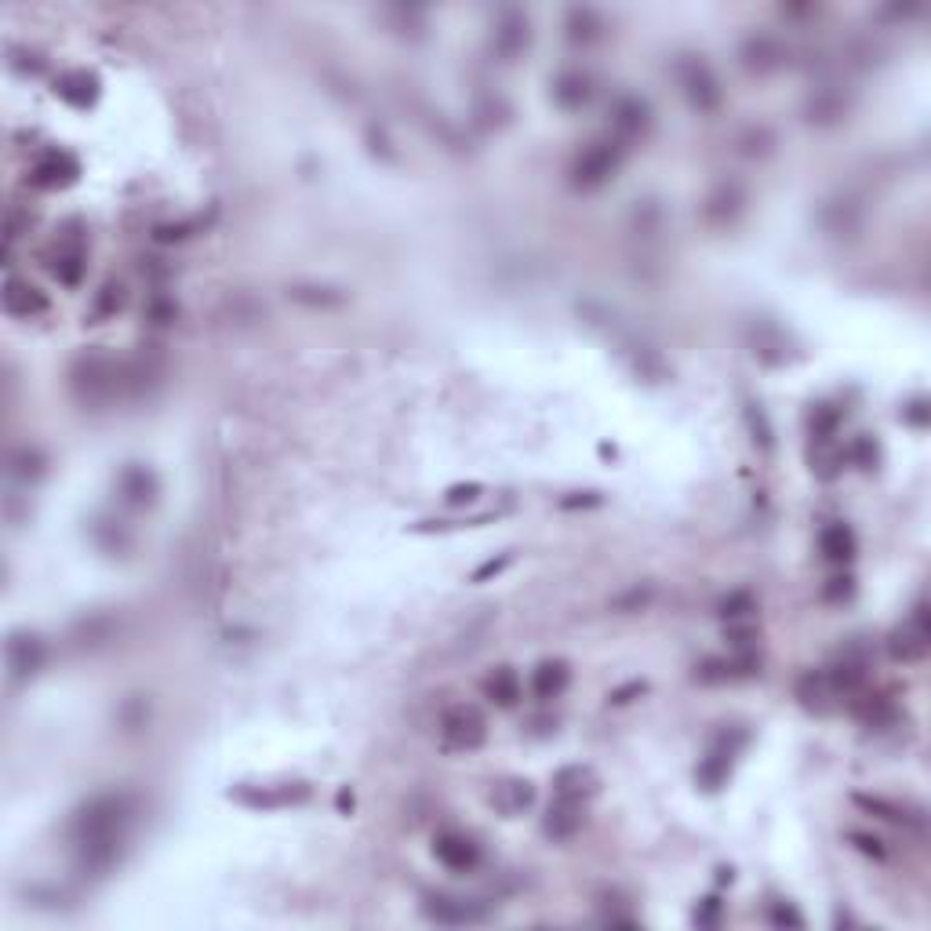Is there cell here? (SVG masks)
Returning <instances> with one entry per match:
<instances>
[{
	"instance_id": "6da1fadb",
	"label": "cell",
	"mask_w": 931,
	"mask_h": 931,
	"mask_svg": "<svg viewBox=\"0 0 931 931\" xmlns=\"http://www.w3.org/2000/svg\"><path fill=\"white\" fill-rule=\"evenodd\" d=\"M131 822V797L128 793H99L91 797L70 822V837L77 844L81 866L91 873L110 870L121 851L124 830Z\"/></svg>"
},
{
	"instance_id": "7a4b0ae2",
	"label": "cell",
	"mask_w": 931,
	"mask_h": 931,
	"mask_svg": "<svg viewBox=\"0 0 931 931\" xmlns=\"http://www.w3.org/2000/svg\"><path fill=\"white\" fill-rule=\"evenodd\" d=\"M626 161V142L615 139V135H604V139H593L586 150L575 157L571 164V186L582 193L601 190L604 182L615 179V171Z\"/></svg>"
},
{
	"instance_id": "3957f363",
	"label": "cell",
	"mask_w": 931,
	"mask_h": 931,
	"mask_svg": "<svg viewBox=\"0 0 931 931\" xmlns=\"http://www.w3.org/2000/svg\"><path fill=\"white\" fill-rule=\"evenodd\" d=\"M673 73H677V84H681L691 110H699V113L721 110V102H724L721 81H717L713 66L702 59V55H681L677 66H673Z\"/></svg>"
},
{
	"instance_id": "277c9868",
	"label": "cell",
	"mask_w": 931,
	"mask_h": 931,
	"mask_svg": "<svg viewBox=\"0 0 931 931\" xmlns=\"http://www.w3.org/2000/svg\"><path fill=\"white\" fill-rule=\"evenodd\" d=\"M441 735L451 750H481L488 739V721L477 706H451L441 717Z\"/></svg>"
},
{
	"instance_id": "5b68a950",
	"label": "cell",
	"mask_w": 931,
	"mask_h": 931,
	"mask_svg": "<svg viewBox=\"0 0 931 931\" xmlns=\"http://www.w3.org/2000/svg\"><path fill=\"white\" fill-rule=\"evenodd\" d=\"M528 44H531L528 15L521 8H502L499 19H495V30H491V48L499 51L506 62H513L521 51H528Z\"/></svg>"
},
{
	"instance_id": "8992f818",
	"label": "cell",
	"mask_w": 931,
	"mask_h": 931,
	"mask_svg": "<svg viewBox=\"0 0 931 931\" xmlns=\"http://www.w3.org/2000/svg\"><path fill=\"white\" fill-rule=\"evenodd\" d=\"M433 855H437L441 866H448V870H455V873H473L477 866H481V844L473 841V837H466V833H459V830L437 833V841H433Z\"/></svg>"
},
{
	"instance_id": "52a82bcc",
	"label": "cell",
	"mask_w": 931,
	"mask_h": 931,
	"mask_svg": "<svg viewBox=\"0 0 931 931\" xmlns=\"http://www.w3.org/2000/svg\"><path fill=\"white\" fill-rule=\"evenodd\" d=\"M44 659H48V648H44V641L37 637V633H11L8 637V670L15 681H30V677H37L44 666Z\"/></svg>"
},
{
	"instance_id": "ba28073f",
	"label": "cell",
	"mask_w": 931,
	"mask_h": 931,
	"mask_svg": "<svg viewBox=\"0 0 931 931\" xmlns=\"http://www.w3.org/2000/svg\"><path fill=\"white\" fill-rule=\"evenodd\" d=\"M928 641H931V626H928V608L924 604H917L913 608V615L906 619V626L902 630L891 633V655L902 662H917L924 659V651H928Z\"/></svg>"
},
{
	"instance_id": "9c48e42d",
	"label": "cell",
	"mask_w": 931,
	"mask_h": 931,
	"mask_svg": "<svg viewBox=\"0 0 931 931\" xmlns=\"http://www.w3.org/2000/svg\"><path fill=\"white\" fill-rule=\"evenodd\" d=\"M73 386L81 393L84 401H102L117 390V368H113L106 357H88L73 368Z\"/></svg>"
},
{
	"instance_id": "30bf717a",
	"label": "cell",
	"mask_w": 931,
	"mask_h": 931,
	"mask_svg": "<svg viewBox=\"0 0 931 931\" xmlns=\"http://www.w3.org/2000/svg\"><path fill=\"white\" fill-rule=\"evenodd\" d=\"M582 822H586V815H582V793L557 790V801H553L550 815L542 822V830H546V837H553V841H568L571 833L582 830Z\"/></svg>"
},
{
	"instance_id": "8fae6325",
	"label": "cell",
	"mask_w": 931,
	"mask_h": 931,
	"mask_svg": "<svg viewBox=\"0 0 931 931\" xmlns=\"http://www.w3.org/2000/svg\"><path fill=\"white\" fill-rule=\"evenodd\" d=\"M742 742H746V735H739L735 742H728V735H724L717 746H713L706 757H702V764H699V771H695V779H699V786L702 790H721L724 782H728V775H731V761H735V750H739Z\"/></svg>"
},
{
	"instance_id": "7c38bea8",
	"label": "cell",
	"mask_w": 931,
	"mask_h": 931,
	"mask_svg": "<svg viewBox=\"0 0 931 931\" xmlns=\"http://www.w3.org/2000/svg\"><path fill=\"white\" fill-rule=\"evenodd\" d=\"M739 59L750 73H771L786 62V48H782V41L779 37H771V33H753V37L742 41Z\"/></svg>"
},
{
	"instance_id": "4fadbf2b",
	"label": "cell",
	"mask_w": 931,
	"mask_h": 931,
	"mask_svg": "<svg viewBox=\"0 0 931 931\" xmlns=\"http://www.w3.org/2000/svg\"><path fill=\"white\" fill-rule=\"evenodd\" d=\"M4 310L19 321H33L48 313V295L41 288H33L30 281H19V277H8L4 281Z\"/></svg>"
},
{
	"instance_id": "5bb4252c",
	"label": "cell",
	"mask_w": 931,
	"mask_h": 931,
	"mask_svg": "<svg viewBox=\"0 0 931 931\" xmlns=\"http://www.w3.org/2000/svg\"><path fill=\"white\" fill-rule=\"evenodd\" d=\"M564 33H568L571 44H597L604 37V19L597 15V8H590V4H575V8H568V15H564Z\"/></svg>"
},
{
	"instance_id": "9a60e30c",
	"label": "cell",
	"mask_w": 931,
	"mask_h": 931,
	"mask_svg": "<svg viewBox=\"0 0 931 931\" xmlns=\"http://www.w3.org/2000/svg\"><path fill=\"white\" fill-rule=\"evenodd\" d=\"M590 99H593V81L586 73H579V70L557 73V81H553V102H557L561 110H582Z\"/></svg>"
},
{
	"instance_id": "2e32d148",
	"label": "cell",
	"mask_w": 931,
	"mask_h": 931,
	"mask_svg": "<svg viewBox=\"0 0 931 931\" xmlns=\"http://www.w3.org/2000/svg\"><path fill=\"white\" fill-rule=\"evenodd\" d=\"M55 91H59V99H66L70 106L88 110L91 102L99 99V77L88 73V70H70L55 81Z\"/></svg>"
},
{
	"instance_id": "e0dca14e",
	"label": "cell",
	"mask_w": 931,
	"mask_h": 931,
	"mask_svg": "<svg viewBox=\"0 0 931 931\" xmlns=\"http://www.w3.org/2000/svg\"><path fill=\"white\" fill-rule=\"evenodd\" d=\"M571 681V670L564 659H546L535 666V673H531V691H535V699L550 702L557 699V695H564V688H568Z\"/></svg>"
},
{
	"instance_id": "ac0fdd59",
	"label": "cell",
	"mask_w": 931,
	"mask_h": 931,
	"mask_svg": "<svg viewBox=\"0 0 931 931\" xmlns=\"http://www.w3.org/2000/svg\"><path fill=\"white\" fill-rule=\"evenodd\" d=\"M30 179L37 182V186H66V182L77 179V161H73L70 153H44L41 161L33 164Z\"/></svg>"
},
{
	"instance_id": "d6986e66",
	"label": "cell",
	"mask_w": 931,
	"mask_h": 931,
	"mask_svg": "<svg viewBox=\"0 0 931 931\" xmlns=\"http://www.w3.org/2000/svg\"><path fill=\"white\" fill-rule=\"evenodd\" d=\"M521 677H517V670L513 666H499V670H491L488 677H484V699H491L495 706H502V710H510V706H517L521 702Z\"/></svg>"
},
{
	"instance_id": "ffe728a7",
	"label": "cell",
	"mask_w": 931,
	"mask_h": 931,
	"mask_svg": "<svg viewBox=\"0 0 931 931\" xmlns=\"http://www.w3.org/2000/svg\"><path fill=\"white\" fill-rule=\"evenodd\" d=\"M611 124H615V139H637L644 128H648V102L633 99V95H626V99H619V106H615V113H611Z\"/></svg>"
},
{
	"instance_id": "44dd1931",
	"label": "cell",
	"mask_w": 931,
	"mask_h": 931,
	"mask_svg": "<svg viewBox=\"0 0 931 931\" xmlns=\"http://www.w3.org/2000/svg\"><path fill=\"white\" fill-rule=\"evenodd\" d=\"M819 550L830 564H848L851 557H855V550H859V542H855V531H851L848 524L837 521V524H830V528H822Z\"/></svg>"
},
{
	"instance_id": "7402d4cb",
	"label": "cell",
	"mask_w": 931,
	"mask_h": 931,
	"mask_svg": "<svg viewBox=\"0 0 931 931\" xmlns=\"http://www.w3.org/2000/svg\"><path fill=\"white\" fill-rule=\"evenodd\" d=\"M117 488H121L124 499L135 502V506H150V502L157 499V477H153L146 466H135V462L121 473Z\"/></svg>"
},
{
	"instance_id": "603a6c76",
	"label": "cell",
	"mask_w": 931,
	"mask_h": 931,
	"mask_svg": "<svg viewBox=\"0 0 931 931\" xmlns=\"http://www.w3.org/2000/svg\"><path fill=\"white\" fill-rule=\"evenodd\" d=\"M84 248L77 241H70V244H62L55 255H51V273H55V281H62L66 288H77L81 284V277H84Z\"/></svg>"
},
{
	"instance_id": "cb8c5ba5",
	"label": "cell",
	"mask_w": 931,
	"mask_h": 931,
	"mask_svg": "<svg viewBox=\"0 0 931 931\" xmlns=\"http://www.w3.org/2000/svg\"><path fill=\"white\" fill-rule=\"evenodd\" d=\"M426 917H433L437 924H470L481 917V910H473L466 899H448V895H433L426 899Z\"/></svg>"
},
{
	"instance_id": "d4e9b609",
	"label": "cell",
	"mask_w": 931,
	"mask_h": 931,
	"mask_svg": "<svg viewBox=\"0 0 931 931\" xmlns=\"http://www.w3.org/2000/svg\"><path fill=\"white\" fill-rule=\"evenodd\" d=\"M855 804H859V808H866V811H877L881 819L899 822V826H921V815H910L906 808L884 801V797H866V793H859V797H855Z\"/></svg>"
},
{
	"instance_id": "484cf974",
	"label": "cell",
	"mask_w": 931,
	"mask_h": 931,
	"mask_svg": "<svg viewBox=\"0 0 931 931\" xmlns=\"http://www.w3.org/2000/svg\"><path fill=\"white\" fill-rule=\"evenodd\" d=\"M121 306H124V284L121 281L102 284L95 302H91V324H102L106 317H113V313L121 310Z\"/></svg>"
},
{
	"instance_id": "4316f807",
	"label": "cell",
	"mask_w": 931,
	"mask_h": 931,
	"mask_svg": "<svg viewBox=\"0 0 931 931\" xmlns=\"http://www.w3.org/2000/svg\"><path fill=\"white\" fill-rule=\"evenodd\" d=\"M44 466H48V459H44L37 448H19L11 455V473H15L19 481H37L44 473Z\"/></svg>"
},
{
	"instance_id": "83f0119b",
	"label": "cell",
	"mask_w": 931,
	"mask_h": 931,
	"mask_svg": "<svg viewBox=\"0 0 931 931\" xmlns=\"http://www.w3.org/2000/svg\"><path fill=\"white\" fill-rule=\"evenodd\" d=\"M746 426H750V433H753V444L761 451H771V422L757 401H746Z\"/></svg>"
},
{
	"instance_id": "f1b7e54d",
	"label": "cell",
	"mask_w": 931,
	"mask_h": 931,
	"mask_svg": "<svg viewBox=\"0 0 931 931\" xmlns=\"http://www.w3.org/2000/svg\"><path fill=\"white\" fill-rule=\"evenodd\" d=\"M753 608H757V604H753V593H746V590L728 593V597L717 604V611H721L724 619H742V615H750Z\"/></svg>"
},
{
	"instance_id": "f546056e",
	"label": "cell",
	"mask_w": 931,
	"mask_h": 931,
	"mask_svg": "<svg viewBox=\"0 0 931 931\" xmlns=\"http://www.w3.org/2000/svg\"><path fill=\"white\" fill-rule=\"evenodd\" d=\"M648 601H651V586H644V590H641V586H633V590H626L622 597H615V601H611V608L626 615V611H641Z\"/></svg>"
},
{
	"instance_id": "4dcf8cb0",
	"label": "cell",
	"mask_w": 931,
	"mask_h": 931,
	"mask_svg": "<svg viewBox=\"0 0 931 931\" xmlns=\"http://www.w3.org/2000/svg\"><path fill=\"white\" fill-rule=\"evenodd\" d=\"M771 924L775 928H804V917L797 910H793L790 902H771Z\"/></svg>"
},
{
	"instance_id": "1f68e13d",
	"label": "cell",
	"mask_w": 931,
	"mask_h": 931,
	"mask_svg": "<svg viewBox=\"0 0 931 931\" xmlns=\"http://www.w3.org/2000/svg\"><path fill=\"white\" fill-rule=\"evenodd\" d=\"M830 688L826 684V677H815V673H808V677H801V684H797V695H801L804 706H815V702L822 699V691Z\"/></svg>"
},
{
	"instance_id": "d6a6232c",
	"label": "cell",
	"mask_w": 931,
	"mask_h": 931,
	"mask_svg": "<svg viewBox=\"0 0 931 931\" xmlns=\"http://www.w3.org/2000/svg\"><path fill=\"white\" fill-rule=\"evenodd\" d=\"M506 790H510V804H502L506 811H521V808H528V804L535 801V790H531V782H510Z\"/></svg>"
},
{
	"instance_id": "836d02e7",
	"label": "cell",
	"mask_w": 931,
	"mask_h": 931,
	"mask_svg": "<svg viewBox=\"0 0 931 931\" xmlns=\"http://www.w3.org/2000/svg\"><path fill=\"white\" fill-rule=\"evenodd\" d=\"M477 495H481V484H455V488H448L444 502L448 506H462V502H473Z\"/></svg>"
},
{
	"instance_id": "e575fe53",
	"label": "cell",
	"mask_w": 931,
	"mask_h": 931,
	"mask_svg": "<svg viewBox=\"0 0 931 931\" xmlns=\"http://www.w3.org/2000/svg\"><path fill=\"white\" fill-rule=\"evenodd\" d=\"M510 561H513V553H502V557H491V561H484L481 568L473 571L470 579H473V582H484V579H491V575H499V571L506 568V564H510Z\"/></svg>"
},
{
	"instance_id": "d590c367",
	"label": "cell",
	"mask_w": 931,
	"mask_h": 931,
	"mask_svg": "<svg viewBox=\"0 0 931 931\" xmlns=\"http://www.w3.org/2000/svg\"><path fill=\"white\" fill-rule=\"evenodd\" d=\"M851 841H855V848L866 851V855H873V859H884L888 851L881 848V841L877 837H870V833H851Z\"/></svg>"
},
{
	"instance_id": "8d00e7d4",
	"label": "cell",
	"mask_w": 931,
	"mask_h": 931,
	"mask_svg": "<svg viewBox=\"0 0 931 931\" xmlns=\"http://www.w3.org/2000/svg\"><path fill=\"white\" fill-rule=\"evenodd\" d=\"M193 226H197V222H179V226H161V230H157V241H164V244H168V241H186V237H190V233H193Z\"/></svg>"
},
{
	"instance_id": "74e56055",
	"label": "cell",
	"mask_w": 931,
	"mask_h": 931,
	"mask_svg": "<svg viewBox=\"0 0 931 931\" xmlns=\"http://www.w3.org/2000/svg\"><path fill=\"white\" fill-rule=\"evenodd\" d=\"M717 917H721V902H717V899H706L699 910H695V924H702V928L717 924Z\"/></svg>"
},
{
	"instance_id": "f35d334b",
	"label": "cell",
	"mask_w": 931,
	"mask_h": 931,
	"mask_svg": "<svg viewBox=\"0 0 931 931\" xmlns=\"http://www.w3.org/2000/svg\"><path fill=\"white\" fill-rule=\"evenodd\" d=\"M644 691H648V684H644V681H630V684H626V688H619V691H611V695H608V699H611V702H615V706H622V702H630V699H633V695H644Z\"/></svg>"
},
{
	"instance_id": "ab89813d",
	"label": "cell",
	"mask_w": 931,
	"mask_h": 931,
	"mask_svg": "<svg viewBox=\"0 0 931 931\" xmlns=\"http://www.w3.org/2000/svg\"><path fill=\"white\" fill-rule=\"evenodd\" d=\"M902 419H910L913 426H924V422H928V411H924V401H913L910 408H902Z\"/></svg>"
},
{
	"instance_id": "60d3db41",
	"label": "cell",
	"mask_w": 931,
	"mask_h": 931,
	"mask_svg": "<svg viewBox=\"0 0 931 931\" xmlns=\"http://www.w3.org/2000/svg\"><path fill=\"white\" fill-rule=\"evenodd\" d=\"M830 582H833V586H826V597H830V601H833V597H851V590H855L848 575H844V579H830Z\"/></svg>"
}]
</instances>
